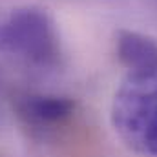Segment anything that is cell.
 <instances>
[{
    "instance_id": "6da1fadb",
    "label": "cell",
    "mask_w": 157,
    "mask_h": 157,
    "mask_svg": "<svg viewBox=\"0 0 157 157\" xmlns=\"http://www.w3.org/2000/svg\"><path fill=\"white\" fill-rule=\"evenodd\" d=\"M112 121L130 148L157 157V66L128 71L113 97Z\"/></svg>"
},
{
    "instance_id": "7a4b0ae2",
    "label": "cell",
    "mask_w": 157,
    "mask_h": 157,
    "mask_svg": "<svg viewBox=\"0 0 157 157\" xmlns=\"http://www.w3.org/2000/svg\"><path fill=\"white\" fill-rule=\"evenodd\" d=\"M0 48L28 64L53 70L60 64L62 49L49 15L37 7L17 9L0 26Z\"/></svg>"
},
{
    "instance_id": "3957f363",
    "label": "cell",
    "mask_w": 157,
    "mask_h": 157,
    "mask_svg": "<svg viewBox=\"0 0 157 157\" xmlns=\"http://www.w3.org/2000/svg\"><path fill=\"white\" fill-rule=\"evenodd\" d=\"M17 112L28 126L46 130L66 122L75 112V102L59 95L26 93L17 99Z\"/></svg>"
},
{
    "instance_id": "277c9868",
    "label": "cell",
    "mask_w": 157,
    "mask_h": 157,
    "mask_svg": "<svg viewBox=\"0 0 157 157\" xmlns=\"http://www.w3.org/2000/svg\"><path fill=\"white\" fill-rule=\"evenodd\" d=\"M117 57L128 71H139L157 66V42L150 37L122 29L117 35Z\"/></svg>"
}]
</instances>
